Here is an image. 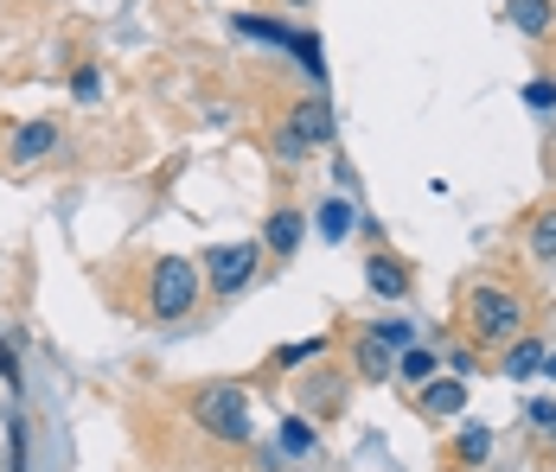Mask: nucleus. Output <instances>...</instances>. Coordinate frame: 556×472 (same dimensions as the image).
I'll use <instances>...</instances> for the list:
<instances>
[{"instance_id":"f257e3e1","label":"nucleus","mask_w":556,"mask_h":472,"mask_svg":"<svg viewBox=\"0 0 556 472\" xmlns=\"http://www.w3.org/2000/svg\"><path fill=\"white\" fill-rule=\"evenodd\" d=\"M192 416L199 428L224 441V447H250L256 441V416H250V396L237 390V383H205L199 396H192Z\"/></svg>"},{"instance_id":"f03ea898","label":"nucleus","mask_w":556,"mask_h":472,"mask_svg":"<svg viewBox=\"0 0 556 472\" xmlns=\"http://www.w3.org/2000/svg\"><path fill=\"white\" fill-rule=\"evenodd\" d=\"M467 332L480 345H511L525 339V301L511 288H473L467 294Z\"/></svg>"},{"instance_id":"7ed1b4c3","label":"nucleus","mask_w":556,"mask_h":472,"mask_svg":"<svg viewBox=\"0 0 556 472\" xmlns=\"http://www.w3.org/2000/svg\"><path fill=\"white\" fill-rule=\"evenodd\" d=\"M199 301V268L186 256H161L154 275H148V314L154 319H186Z\"/></svg>"},{"instance_id":"20e7f679","label":"nucleus","mask_w":556,"mask_h":472,"mask_svg":"<svg viewBox=\"0 0 556 472\" xmlns=\"http://www.w3.org/2000/svg\"><path fill=\"white\" fill-rule=\"evenodd\" d=\"M256 268H263V243H218V250H205V281L218 294H243Z\"/></svg>"},{"instance_id":"39448f33","label":"nucleus","mask_w":556,"mask_h":472,"mask_svg":"<svg viewBox=\"0 0 556 472\" xmlns=\"http://www.w3.org/2000/svg\"><path fill=\"white\" fill-rule=\"evenodd\" d=\"M409 281H416V275H409L403 256H390V250H371V256H365V288H371L378 301H409Z\"/></svg>"},{"instance_id":"423d86ee","label":"nucleus","mask_w":556,"mask_h":472,"mask_svg":"<svg viewBox=\"0 0 556 472\" xmlns=\"http://www.w3.org/2000/svg\"><path fill=\"white\" fill-rule=\"evenodd\" d=\"M301 237H307V211H294V205L269 211V224H263V250H269V256H294Z\"/></svg>"},{"instance_id":"0eeeda50","label":"nucleus","mask_w":556,"mask_h":472,"mask_svg":"<svg viewBox=\"0 0 556 472\" xmlns=\"http://www.w3.org/2000/svg\"><path fill=\"white\" fill-rule=\"evenodd\" d=\"M288 135H294L301 148H327V141H333V109L327 103H294L288 109Z\"/></svg>"},{"instance_id":"6e6552de","label":"nucleus","mask_w":556,"mask_h":472,"mask_svg":"<svg viewBox=\"0 0 556 472\" xmlns=\"http://www.w3.org/2000/svg\"><path fill=\"white\" fill-rule=\"evenodd\" d=\"M52 148H58V122H52V115H39V122H26V128L13 135V148H7V154H13V166H39Z\"/></svg>"},{"instance_id":"1a4fd4ad","label":"nucleus","mask_w":556,"mask_h":472,"mask_svg":"<svg viewBox=\"0 0 556 472\" xmlns=\"http://www.w3.org/2000/svg\"><path fill=\"white\" fill-rule=\"evenodd\" d=\"M505 13H511V26H518L525 39H544L556 26V0H505Z\"/></svg>"},{"instance_id":"9d476101","label":"nucleus","mask_w":556,"mask_h":472,"mask_svg":"<svg viewBox=\"0 0 556 472\" xmlns=\"http://www.w3.org/2000/svg\"><path fill=\"white\" fill-rule=\"evenodd\" d=\"M467 409V383L447 377V383H422V416H460Z\"/></svg>"},{"instance_id":"9b49d317","label":"nucleus","mask_w":556,"mask_h":472,"mask_svg":"<svg viewBox=\"0 0 556 472\" xmlns=\"http://www.w3.org/2000/svg\"><path fill=\"white\" fill-rule=\"evenodd\" d=\"M505 377H511V383L544 377V345H538V339H511V345H505Z\"/></svg>"},{"instance_id":"f8f14e48","label":"nucleus","mask_w":556,"mask_h":472,"mask_svg":"<svg viewBox=\"0 0 556 472\" xmlns=\"http://www.w3.org/2000/svg\"><path fill=\"white\" fill-rule=\"evenodd\" d=\"M352 217H358V211L345 205V199H327V205L314 211V230H320V237H327V243H339V237H345V230H352Z\"/></svg>"},{"instance_id":"ddd939ff","label":"nucleus","mask_w":556,"mask_h":472,"mask_svg":"<svg viewBox=\"0 0 556 472\" xmlns=\"http://www.w3.org/2000/svg\"><path fill=\"white\" fill-rule=\"evenodd\" d=\"M435 370H442V358L422 352V345H409V352L396 358V377H403V383H435Z\"/></svg>"},{"instance_id":"4468645a","label":"nucleus","mask_w":556,"mask_h":472,"mask_svg":"<svg viewBox=\"0 0 556 472\" xmlns=\"http://www.w3.org/2000/svg\"><path fill=\"white\" fill-rule=\"evenodd\" d=\"M371 339H378L384 352H409V345H416V326H409V319H378Z\"/></svg>"},{"instance_id":"2eb2a0df","label":"nucleus","mask_w":556,"mask_h":472,"mask_svg":"<svg viewBox=\"0 0 556 472\" xmlns=\"http://www.w3.org/2000/svg\"><path fill=\"white\" fill-rule=\"evenodd\" d=\"M531 256H538V263H556V211H544V217L531 224Z\"/></svg>"},{"instance_id":"dca6fc26","label":"nucleus","mask_w":556,"mask_h":472,"mask_svg":"<svg viewBox=\"0 0 556 472\" xmlns=\"http://www.w3.org/2000/svg\"><path fill=\"white\" fill-rule=\"evenodd\" d=\"M288 52L301 58V71H307V77H327V64H320V39H314V33H294V39H288Z\"/></svg>"},{"instance_id":"f3484780","label":"nucleus","mask_w":556,"mask_h":472,"mask_svg":"<svg viewBox=\"0 0 556 472\" xmlns=\"http://www.w3.org/2000/svg\"><path fill=\"white\" fill-rule=\"evenodd\" d=\"M320 352H327V339H301V345H281L276 365H281V370H301V365H314Z\"/></svg>"},{"instance_id":"a211bd4d","label":"nucleus","mask_w":556,"mask_h":472,"mask_svg":"<svg viewBox=\"0 0 556 472\" xmlns=\"http://www.w3.org/2000/svg\"><path fill=\"white\" fill-rule=\"evenodd\" d=\"M71 97H77V103H97V97H103V71H97V64H77V71H71Z\"/></svg>"},{"instance_id":"6ab92c4d","label":"nucleus","mask_w":556,"mask_h":472,"mask_svg":"<svg viewBox=\"0 0 556 472\" xmlns=\"http://www.w3.org/2000/svg\"><path fill=\"white\" fill-rule=\"evenodd\" d=\"M486 454H493V434L486 428H460V460L467 467H486Z\"/></svg>"},{"instance_id":"aec40b11","label":"nucleus","mask_w":556,"mask_h":472,"mask_svg":"<svg viewBox=\"0 0 556 472\" xmlns=\"http://www.w3.org/2000/svg\"><path fill=\"white\" fill-rule=\"evenodd\" d=\"M358 365H365V377H396V365H390V352L378 345V339L358 345Z\"/></svg>"},{"instance_id":"412c9836","label":"nucleus","mask_w":556,"mask_h":472,"mask_svg":"<svg viewBox=\"0 0 556 472\" xmlns=\"http://www.w3.org/2000/svg\"><path fill=\"white\" fill-rule=\"evenodd\" d=\"M281 447H288V454H314L320 441H314V428H307V421H281Z\"/></svg>"},{"instance_id":"4be33fe9","label":"nucleus","mask_w":556,"mask_h":472,"mask_svg":"<svg viewBox=\"0 0 556 472\" xmlns=\"http://www.w3.org/2000/svg\"><path fill=\"white\" fill-rule=\"evenodd\" d=\"M442 370H454V377L467 383V377L480 370V358H473V345H460V352H447V358H442Z\"/></svg>"},{"instance_id":"5701e85b","label":"nucleus","mask_w":556,"mask_h":472,"mask_svg":"<svg viewBox=\"0 0 556 472\" xmlns=\"http://www.w3.org/2000/svg\"><path fill=\"white\" fill-rule=\"evenodd\" d=\"M525 103L538 109V115H544V109H556V84H551V77H538V84H525Z\"/></svg>"},{"instance_id":"b1692460","label":"nucleus","mask_w":556,"mask_h":472,"mask_svg":"<svg viewBox=\"0 0 556 472\" xmlns=\"http://www.w3.org/2000/svg\"><path fill=\"white\" fill-rule=\"evenodd\" d=\"M531 421H538V434L556 447V403H531Z\"/></svg>"},{"instance_id":"393cba45","label":"nucleus","mask_w":556,"mask_h":472,"mask_svg":"<svg viewBox=\"0 0 556 472\" xmlns=\"http://www.w3.org/2000/svg\"><path fill=\"white\" fill-rule=\"evenodd\" d=\"M0 383L20 390V365H13V345H0Z\"/></svg>"},{"instance_id":"a878e982","label":"nucleus","mask_w":556,"mask_h":472,"mask_svg":"<svg viewBox=\"0 0 556 472\" xmlns=\"http://www.w3.org/2000/svg\"><path fill=\"white\" fill-rule=\"evenodd\" d=\"M544 377H556V352H544Z\"/></svg>"},{"instance_id":"bb28decb","label":"nucleus","mask_w":556,"mask_h":472,"mask_svg":"<svg viewBox=\"0 0 556 472\" xmlns=\"http://www.w3.org/2000/svg\"><path fill=\"white\" fill-rule=\"evenodd\" d=\"M288 7H307V0H288Z\"/></svg>"}]
</instances>
